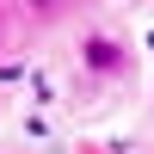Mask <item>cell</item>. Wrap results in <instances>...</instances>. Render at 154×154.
I'll return each mask as SVG.
<instances>
[{
    "label": "cell",
    "mask_w": 154,
    "mask_h": 154,
    "mask_svg": "<svg viewBox=\"0 0 154 154\" xmlns=\"http://www.w3.org/2000/svg\"><path fill=\"white\" fill-rule=\"evenodd\" d=\"M80 62H86V74H130V43L111 31H93L80 43Z\"/></svg>",
    "instance_id": "1"
},
{
    "label": "cell",
    "mask_w": 154,
    "mask_h": 154,
    "mask_svg": "<svg viewBox=\"0 0 154 154\" xmlns=\"http://www.w3.org/2000/svg\"><path fill=\"white\" fill-rule=\"evenodd\" d=\"M0 31H6V19H0Z\"/></svg>",
    "instance_id": "2"
}]
</instances>
